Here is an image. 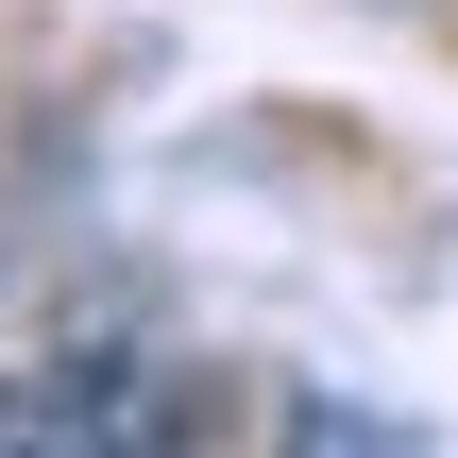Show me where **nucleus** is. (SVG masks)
Here are the masks:
<instances>
[{"label": "nucleus", "mask_w": 458, "mask_h": 458, "mask_svg": "<svg viewBox=\"0 0 458 458\" xmlns=\"http://www.w3.org/2000/svg\"><path fill=\"white\" fill-rule=\"evenodd\" d=\"M85 442H170V408L136 374H17L0 391V458H85Z\"/></svg>", "instance_id": "f257e3e1"}]
</instances>
